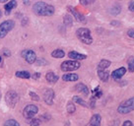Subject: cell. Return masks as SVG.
I'll use <instances>...</instances> for the list:
<instances>
[{
  "mask_svg": "<svg viewBox=\"0 0 134 126\" xmlns=\"http://www.w3.org/2000/svg\"><path fill=\"white\" fill-rule=\"evenodd\" d=\"M37 64L38 65H47L48 64V62L46 61V60H44V59H42V58H41V59H37Z\"/></svg>",
  "mask_w": 134,
  "mask_h": 126,
  "instance_id": "31",
  "label": "cell"
},
{
  "mask_svg": "<svg viewBox=\"0 0 134 126\" xmlns=\"http://www.w3.org/2000/svg\"><path fill=\"white\" fill-rule=\"evenodd\" d=\"M19 101V95L15 91H9L5 96V102L10 107H15Z\"/></svg>",
  "mask_w": 134,
  "mask_h": 126,
  "instance_id": "6",
  "label": "cell"
},
{
  "mask_svg": "<svg viewBox=\"0 0 134 126\" xmlns=\"http://www.w3.org/2000/svg\"><path fill=\"white\" fill-rule=\"evenodd\" d=\"M128 10L130 12H134V1H130L128 3Z\"/></svg>",
  "mask_w": 134,
  "mask_h": 126,
  "instance_id": "33",
  "label": "cell"
},
{
  "mask_svg": "<svg viewBox=\"0 0 134 126\" xmlns=\"http://www.w3.org/2000/svg\"><path fill=\"white\" fill-rule=\"evenodd\" d=\"M66 110L68 113H74L76 110V107H75V105H74V102H72V101H69L66 105Z\"/></svg>",
  "mask_w": 134,
  "mask_h": 126,
  "instance_id": "26",
  "label": "cell"
},
{
  "mask_svg": "<svg viewBox=\"0 0 134 126\" xmlns=\"http://www.w3.org/2000/svg\"><path fill=\"white\" fill-rule=\"evenodd\" d=\"M97 74L99 76V78L100 79V81L103 82H108L109 78V73L108 71H105V70H98Z\"/></svg>",
  "mask_w": 134,
  "mask_h": 126,
  "instance_id": "18",
  "label": "cell"
},
{
  "mask_svg": "<svg viewBox=\"0 0 134 126\" xmlns=\"http://www.w3.org/2000/svg\"><path fill=\"white\" fill-rule=\"evenodd\" d=\"M68 57L71 58L72 60H74V61H79V60H84V59L87 58V55L72 50L68 52Z\"/></svg>",
  "mask_w": 134,
  "mask_h": 126,
  "instance_id": "12",
  "label": "cell"
},
{
  "mask_svg": "<svg viewBox=\"0 0 134 126\" xmlns=\"http://www.w3.org/2000/svg\"><path fill=\"white\" fill-rule=\"evenodd\" d=\"M1 61H2V58H1V56H0V63H1Z\"/></svg>",
  "mask_w": 134,
  "mask_h": 126,
  "instance_id": "43",
  "label": "cell"
},
{
  "mask_svg": "<svg viewBox=\"0 0 134 126\" xmlns=\"http://www.w3.org/2000/svg\"><path fill=\"white\" fill-rule=\"evenodd\" d=\"M110 64H111V62L109 60L102 59L98 64V70H105L107 68H109L110 66Z\"/></svg>",
  "mask_w": 134,
  "mask_h": 126,
  "instance_id": "19",
  "label": "cell"
},
{
  "mask_svg": "<svg viewBox=\"0 0 134 126\" xmlns=\"http://www.w3.org/2000/svg\"><path fill=\"white\" fill-rule=\"evenodd\" d=\"M4 126H20V124L15 119H8V120L5 121Z\"/></svg>",
  "mask_w": 134,
  "mask_h": 126,
  "instance_id": "27",
  "label": "cell"
},
{
  "mask_svg": "<svg viewBox=\"0 0 134 126\" xmlns=\"http://www.w3.org/2000/svg\"><path fill=\"white\" fill-rule=\"evenodd\" d=\"M17 4H18V3H17L16 0H11V1H9V2H6V4H5V6H4L5 13H6V14H10L13 9L17 7Z\"/></svg>",
  "mask_w": 134,
  "mask_h": 126,
  "instance_id": "17",
  "label": "cell"
},
{
  "mask_svg": "<svg viewBox=\"0 0 134 126\" xmlns=\"http://www.w3.org/2000/svg\"><path fill=\"white\" fill-rule=\"evenodd\" d=\"M102 123V116L99 113H95L92 115L90 121L87 123L86 126H100Z\"/></svg>",
  "mask_w": 134,
  "mask_h": 126,
  "instance_id": "13",
  "label": "cell"
},
{
  "mask_svg": "<svg viewBox=\"0 0 134 126\" xmlns=\"http://www.w3.org/2000/svg\"><path fill=\"white\" fill-rule=\"evenodd\" d=\"M72 102H75V104H78L80 105L81 106H84V107H88V105L86 104V101H84L83 99H81L80 97L78 96H74V97L72 98Z\"/></svg>",
  "mask_w": 134,
  "mask_h": 126,
  "instance_id": "21",
  "label": "cell"
},
{
  "mask_svg": "<svg viewBox=\"0 0 134 126\" xmlns=\"http://www.w3.org/2000/svg\"><path fill=\"white\" fill-rule=\"evenodd\" d=\"M126 68L125 67H119L115 69V70H113V73H111V78H113V80H119V79H121L123 76L125 75L126 73Z\"/></svg>",
  "mask_w": 134,
  "mask_h": 126,
  "instance_id": "11",
  "label": "cell"
},
{
  "mask_svg": "<svg viewBox=\"0 0 134 126\" xmlns=\"http://www.w3.org/2000/svg\"><path fill=\"white\" fill-rule=\"evenodd\" d=\"M80 3H81L82 5H89V4L94 3V1H91V0H89V1H87V0H81Z\"/></svg>",
  "mask_w": 134,
  "mask_h": 126,
  "instance_id": "35",
  "label": "cell"
},
{
  "mask_svg": "<svg viewBox=\"0 0 134 126\" xmlns=\"http://www.w3.org/2000/svg\"><path fill=\"white\" fill-rule=\"evenodd\" d=\"M75 90L78 93H80V94H83L85 97L89 96V89H88V87H87V86H86L85 84H83V83H78V84L75 86Z\"/></svg>",
  "mask_w": 134,
  "mask_h": 126,
  "instance_id": "14",
  "label": "cell"
},
{
  "mask_svg": "<svg viewBox=\"0 0 134 126\" xmlns=\"http://www.w3.org/2000/svg\"><path fill=\"white\" fill-rule=\"evenodd\" d=\"M29 95H30V97H31V99H32L33 101H38V100H40V97H38V96L37 95V94H36V93L30 92Z\"/></svg>",
  "mask_w": 134,
  "mask_h": 126,
  "instance_id": "30",
  "label": "cell"
},
{
  "mask_svg": "<svg viewBox=\"0 0 134 126\" xmlns=\"http://www.w3.org/2000/svg\"><path fill=\"white\" fill-rule=\"evenodd\" d=\"M51 56L53 58H63L65 56V52L62 49H55L51 52Z\"/></svg>",
  "mask_w": 134,
  "mask_h": 126,
  "instance_id": "22",
  "label": "cell"
},
{
  "mask_svg": "<svg viewBox=\"0 0 134 126\" xmlns=\"http://www.w3.org/2000/svg\"><path fill=\"white\" fill-rule=\"evenodd\" d=\"M38 112V107L36 105H28L23 109V116L26 119H32Z\"/></svg>",
  "mask_w": 134,
  "mask_h": 126,
  "instance_id": "7",
  "label": "cell"
},
{
  "mask_svg": "<svg viewBox=\"0 0 134 126\" xmlns=\"http://www.w3.org/2000/svg\"><path fill=\"white\" fill-rule=\"evenodd\" d=\"M110 25L113 26V27H118V26H120V22L119 21H111L110 22Z\"/></svg>",
  "mask_w": 134,
  "mask_h": 126,
  "instance_id": "39",
  "label": "cell"
},
{
  "mask_svg": "<svg viewBox=\"0 0 134 126\" xmlns=\"http://www.w3.org/2000/svg\"><path fill=\"white\" fill-rule=\"evenodd\" d=\"M16 77L21 78V79H30L31 74H30V72L26 71V70H23V71H17Z\"/></svg>",
  "mask_w": 134,
  "mask_h": 126,
  "instance_id": "24",
  "label": "cell"
},
{
  "mask_svg": "<svg viewBox=\"0 0 134 126\" xmlns=\"http://www.w3.org/2000/svg\"><path fill=\"white\" fill-rule=\"evenodd\" d=\"M120 12H121V6L119 4H114L113 6L110 7V9H109V13H110L111 15H114V16L118 15Z\"/></svg>",
  "mask_w": 134,
  "mask_h": 126,
  "instance_id": "20",
  "label": "cell"
},
{
  "mask_svg": "<svg viewBox=\"0 0 134 126\" xmlns=\"http://www.w3.org/2000/svg\"><path fill=\"white\" fill-rule=\"evenodd\" d=\"M40 124H41L40 118H32L30 120V126H40Z\"/></svg>",
  "mask_w": 134,
  "mask_h": 126,
  "instance_id": "29",
  "label": "cell"
},
{
  "mask_svg": "<svg viewBox=\"0 0 134 126\" xmlns=\"http://www.w3.org/2000/svg\"><path fill=\"white\" fill-rule=\"evenodd\" d=\"M21 55L29 64H33L37 61V55L35 53V51L32 49H24L22 51Z\"/></svg>",
  "mask_w": 134,
  "mask_h": 126,
  "instance_id": "8",
  "label": "cell"
},
{
  "mask_svg": "<svg viewBox=\"0 0 134 126\" xmlns=\"http://www.w3.org/2000/svg\"><path fill=\"white\" fill-rule=\"evenodd\" d=\"M21 22H22V25H23V26H26L27 24H28V18L25 17V16H24V17L22 16V20H21Z\"/></svg>",
  "mask_w": 134,
  "mask_h": 126,
  "instance_id": "38",
  "label": "cell"
},
{
  "mask_svg": "<svg viewBox=\"0 0 134 126\" xmlns=\"http://www.w3.org/2000/svg\"><path fill=\"white\" fill-rule=\"evenodd\" d=\"M134 110V97L122 101L117 107V112L120 114H127Z\"/></svg>",
  "mask_w": 134,
  "mask_h": 126,
  "instance_id": "3",
  "label": "cell"
},
{
  "mask_svg": "<svg viewBox=\"0 0 134 126\" xmlns=\"http://www.w3.org/2000/svg\"><path fill=\"white\" fill-rule=\"evenodd\" d=\"M76 37L78 38L80 42H82L85 44H92L93 38L91 36V31L88 28H79L76 31Z\"/></svg>",
  "mask_w": 134,
  "mask_h": 126,
  "instance_id": "2",
  "label": "cell"
},
{
  "mask_svg": "<svg viewBox=\"0 0 134 126\" xmlns=\"http://www.w3.org/2000/svg\"><path fill=\"white\" fill-rule=\"evenodd\" d=\"M2 54L4 55V56H6V57H10L11 56V52H10L9 49H3L2 50Z\"/></svg>",
  "mask_w": 134,
  "mask_h": 126,
  "instance_id": "34",
  "label": "cell"
},
{
  "mask_svg": "<svg viewBox=\"0 0 134 126\" xmlns=\"http://www.w3.org/2000/svg\"><path fill=\"white\" fill-rule=\"evenodd\" d=\"M67 10H68V12L70 13L72 16H74L76 21L80 22V23H83V24H85L87 22L86 17L84 16L82 13H80L77 9L74 8L73 6H67Z\"/></svg>",
  "mask_w": 134,
  "mask_h": 126,
  "instance_id": "9",
  "label": "cell"
},
{
  "mask_svg": "<svg viewBox=\"0 0 134 126\" xmlns=\"http://www.w3.org/2000/svg\"><path fill=\"white\" fill-rule=\"evenodd\" d=\"M0 100H1V92H0Z\"/></svg>",
  "mask_w": 134,
  "mask_h": 126,
  "instance_id": "44",
  "label": "cell"
},
{
  "mask_svg": "<svg viewBox=\"0 0 134 126\" xmlns=\"http://www.w3.org/2000/svg\"><path fill=\"white\" fill-rule=\"evenodd\" d=\"M81 67V63L79 61H74V60H66L63 61L60 65V69L63 72H69V71H75L77 69Z\"/></svg>",
  "mask_w": 134,
  "mask_h": 126,
  "instance_id": "5",
  "label": "cell"
},
{
  "mask_svg": "<svg viewBox=\"0 0 134 126\" xmlns=\"http://www.w3.org/2000/svg\"><path fill=\"white\" fill-rule=\"evenodd\" d=\"M79 79V76L76 73H66L62 76V80L64 82H75Z\"/></svg>",
  "mask_w": 134,
  "mask_h": 126,
  "instance_id": "15",
  "label": "cell"
},
{
  "mask_svg": "<svg viewBox=\"0 0 134 126\" xmlns=\"http://www.w3.org/2000/svg\"><path fill=\"white\" fill-rule=\"evenodd\" d=\"M2 17V12H1V10H0V18Z\"/></svg>",
  "mask_w": 134,
  "mask_h": 126,
  "instance_id": "42",
  "label": "cell"
},
{
  "mask_svg": "<svg viewBox=\"0 0 134 126\" xmlns=\"http://www.w3.org/2000/svg\"><path fill=\"white\" fill-rule=\"evenodd\" d=\"M95 105H96V100H95L94 98H92V99L90 100V106H91L92 108H94Z\"/></svg>",
  "mask_w": 134,
  "mask_h": 126,
  "instance_id": "37",
  "label": "cell"
},
{
  "mask_svg": "<svg viewBox=\"0 0 134 126\" xmlns=\"http://www.w3.org/2000/svg\"><path fill=\"white\" fill-rule=\"evenodd\" d=\"M92 94H93L92 98H94L95 100H97V99H100V98H102V96H103V92L100 90L99 86H98V87H96V88L93 90Z\"/></svg>",
  "mask_w": 134,
  "mask_h": 126,
  "instance_id": "25",
  "label": "cell"
},
{
  "mask_svg": "<svg viewBox=\"0 0 134 126\" xmlns=\"http://www.w3.org/2000/svg\"><path fill=\"white\" fill-rule=\"evenodd\" d=\"M127 36H128L130 38L134 39V28H131V29H129L127 31Z\"/></svg>",
  "mask_w": 134,
  "mask_h": 126,
  "instance_id": "32",
  "label": "cell"
},
{
  "mask_svg": "<svg viewBox=\"0 0 134 126\" xmlns=\"http://www.w3.org/2000/svg\"><path fill=\"white\" fill-rule=\"evenodd\" d=\"M23 3H24L25 5H30V4H31V2H30V1H23Z\"/></svg>",
  "mask_w": 134,
  "mask_h": 126,
  "instance_id": "41",
  "label": "cell"
},
{
  "mask_svg": "<svg viewBox=\"0 0 134 126\" xmlns=\"http://www.w3.org/2000/svg\"><path fill=\"white\" fill-rule=\"evenodd\" d=\"M128 71L131 73L134 72V56H131L128 60Z\"/></svg>",
  "mask_w": 134,
  "mask_h": 126,
  "instance_id": "28",
  "label": "cell"
},
{
  "mask_svg": "<svg viewBox=\"0 0 134 126\" xmlns=\"http://www.w3.org/2000/svg\"><path fill=\"white\" fill-rule=\"evenodd\" d=\"M15 27V23L12 20H7L0 24V39L4 38L9 32H11Z\"/></svg>",
  "mask_w": 134,
  "mask_h": 126,
  "instance_id": "4",
  "label": "cell"
},
{
  "mask_svg": "<svg viewBox=\"0 0 134 126\" xmlns=\"http://www.w3.org/2000/svg\"><path fill=\"white\" fill-rule=\"evenodd\" d=\"M122 126H133V122L130 120H125L122 123Z\"/></svg>",
  "mask_w": 134,
  "mask_h": 126,
  "instance_id": "36",
  "label": "cell"
},
{
  "mask_svg": "<svg viewBox=\"0 0 134 126\" xmlns=\"http://www.w3.org/2000/svg\"><path fill=\"white\" fill-rule=\"evenodd\" d=\"M40 77H41V73H35V74L33 75V79H35V80H38Z\"/></svg>",
  "mask_w": 134,
  "mask_h": 126,
  "instance_id": "40",
  "label": "cell"
},
{
  "mask_svg": "<svg viewBox=\"0 0 134 126\" xmlns=\"http://www.w3.org/2000/svg\"><path fill=\"white\" fill-rule=\"evenodd\" d=\"M63 24L66 26V27H72L73 26V19H72L71 15H64L63 17Z\"/></svg>",
  "mask_w": 134,
  "mask_h": 126,
  "instance_id": "23",
  "label": "cell"
},
{
  "mask_svg": "<svg viewBox=\"0 0 134 126\" xmlns=\"http://www.w3.org/2000/svg\"><path fill=\"white\" fill-rule=\"evenodd\" d=\"M46 79L49 84H55V83L58 81L59 77L56 75L55 73H53L52 71H49V72H47V73H46Z\"/></svg>",
  "mask_w": 134,
  "mask_h": 126,
  "instance_id": "16",
  "label": "cell"
},
{
  "mask_svg": "<svg viewBox=\"0 0 134 126\" xmlns=\"http://www.w3.org/2000/svg\"><path fill=\"white\" fill-rule=\"evenodd\" d=\"M33 11L36 15L41 17H49L54 14L55 9L52 5L42 1H38L33 5Z\"/></svg>",
  "mask_w": 134,
  "mask_h": 126,
  "instance_id": "1",
  "label": "cell"
},
{
  "mask_svg": "<svg viewBox=\"0 0 134 126\" xmlns=\"http://www.w3.org/2000/svg\"><path fill=\"white\" fill-rule=\"evenodd\" d=\"M55 97V93L52 89H46L43 92V101L46 105H51L53 104V100Z\"/></svg>",
  "mask_w": 134,
  "mask_h": 126,
  "instance_id": "10",
  "label": "cell"
}]
</instances>
